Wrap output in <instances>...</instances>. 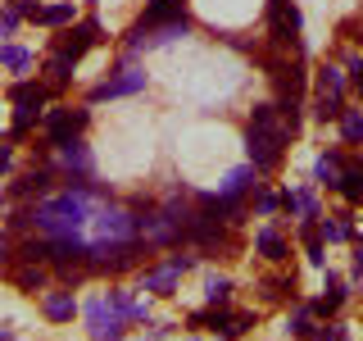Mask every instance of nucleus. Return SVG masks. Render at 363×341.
I'll list each match as a JSON object with an SVG mask.
<instances>
[{"label": "nucleus", "instance_id": "obj_2", "mask_svg": "<svg viewBox=\"0 0 363 341\" xmlns=\"http://www.w3.org/2000/svg\"><path fill=\"white\" fill-rule=\"evenodd\" d=\"M291 128L277 119V105H255L250 114V132H245V151L255 168H272L281 159V146H286Z\"/></svg>", "mask_w": 363, "mask_h": 341}, {"label": "nucleus", "instance_id": "obj_23", "mask_svg": "<svg viewBox=\"0 0 363 341\" xmlns=\"http://www.w3.org/2000/svg\"><path fill=\"white\" fill-rule=\"evenodd\" d=\"M41 282H45L41 264H28V269H18V287H23V291H41Z\"/></svg>", "mask_w": 363, "mask_h": 341}, {"label": "nucleus", "instance_id": "obj_36", "mask_svg": "<svg viewBox=\"0 0 363 341\" xmlns=\"http://www.w3.org/2000/svg\"><path fill=\"white\" fill-rule=\"evenodd\" d=\"M0 341H9V328L5 323H0Z\"/></svg>", "mask_w": 363, "mask_h": 341}, {"label": "nucleus", "instance_id": "obj_8", "mask_svg": "<svg viewBox=\"0 0 363 341\" xmlns=\"http://www.w3.org/2000/svg\"><path fill=\"white\" fill-rule=\"evenodd\" d=\"M41 310H45V318H55V323H64V318H73L77 301H73V291H45Z\"/></svg>", "mask_w": 363, "mask_h": 341}, {"label": "nucleus", "instance_id": "obj_35", "mask_svg": "<svg viewBox=\"0 0 363 341\" xmlns=\"http://www.w3.org/2000/svg\"><path fill=\"white\" fill-rule=\"evenodd\" d=\"M5 250H9V242H5V232H0V259H5Z\"/></svg>", "mask_w": 363, "mask_h": 341}, {"label": "nucleus", "instance_id": "obj_28", "mask_svg": "<svg viewBox=\"0 0 363 341\" xmlns=\"http://www.w3.org/2000/svg\"><path fill=\"white\" fill-rule=\"evenodd\" d=\"M68 77H73V60H68V55H55L50 60V82H68Z\"/></svg>", "mask_w": 363, "mask_h": 341}, {"label": "nucleus", "instance_id": "obj_12", "mask_svg": "<svg viewBox=\"0 0 363 341\" xmlns=\"http://www.w3.org/2000/svg\"><path fill=\"white\" fill-rule=\"evenodd\" d=\"M60 159L68 168H77V173H91V155L82 141H60Z\"/></svg>", "mask_w": 363, "mask_h": 341}, {"label": "nucleus", "instance_id": "obj_27", "mask_svg": "<svg viewBox=\"0 0 363 341\" xmlns=\"http://www.w3.org/2000/svg\"><path fill=\"white\" fill-rule=\"evenodd\" d=\"M45 182H50V173H28L14 187V196H32V191H45Z\"/></svg>", "mask_w": 363, "mask_h": 341}, {"label": "nucleus", "instance_id": "obj_9", "mask_svg": "<svg viewBox=\"0 0 363 341\" xmlns=\"http://www.w3.org/2000/svg\"><path fill=\"white\" fill-rule=\"evenodd\" d=\"M255 173H259L255 164H245V168H232V173L223 178V191H218V196H227V200H241L245 191H250V182H255Z\"/></svg>", "mask_w": 363, "mask_h": 341}, {"label": "nucleus", "instance_id": "obj_16", "mask_svg": "<svg viewBox=\"0 0 363 341\" xmlns=\"http://www.w3.org/2000/svg\"><path fill=\"white\" fill-rule=\"evenodd\" d=\"M340 132H345V141H363V114L345 109V114H340Z\"/></svg>", "mask_w": 363, "mask_h": 341}, {"label": "nucleus", "instance_id": "obj_26", "mask_svg": "<svg viewBox=\"0 0 363 341\" xmlns=\"http://www.w3.org/2000/svg\"><path fill=\"white\" fill-rule=\"evenodd\" d=\"M204 291H209L213 305H227V301H232V282H227V278H209V287H204Z\"/></svg>", "mask_w": 363, "mask_h": 341}, {"label": "nucleus", "instance_id": "obj_10", "mask_svg": "<svg viewBox=\"0 0 363 341\" xmlns=\"http://www.w3.org/2000/svg\"><path fill=\"white\" fill-rule=\"evenodd\" d=\"M96 37H100V28H96V23H82V28H77V32H68V37H64L60 55H68V60L77 64V55H82V50H86V45L96 41Z\"/></svg>", "mask_w": 363, "mask_h": 341}, {"label": "nucleus", "instance_id": "obj_5", "mask_svg": "<svg viewBox=\"0 0 363 341\" xmlns=\"http://www.w3.org/2000/svg\"><path fill=\"white\" fill-rule=\"evenodd\" d=\"M136 232L145 237V242H155V246H168V242H177L182 232H186V227H182L173 214H145V219H136Z\"/></svg>", "mask_w": 363, "mask_h": 341}, {"label": "nucleus", "instance_id": "obj_6", "mask_svg": "<svg viewBox=\"0 0 363 341\" xmlns=\"http://www.w3.org/2000/svg\"><path fill=\"white\" fill-rule=\"evenodd\" d=\"M86 128V109H50L45 114V136H50L55 146L60 141H73V132H82Z\"/></svg>", "mask_w": 363, "mask_h": 341}, {"label": "nucleus", "instance_id": "obj_25", "mask_svg": "<svg viewBox=\"0 0 363 341\" xmlns=\"http://www.w3.org/2000/svg\"><path fill=\"white\" fill-rule=\"evenodd\" d=\"M313 114H318L323 123H327V119H340V114H345V109H340V96H318V109H313Z\"/></svg>", "mask_w": 363, "mask_h": 341}, {"label": "nucleus", "instance_id": "obj_20", "mask_svg": "<svg viewBox=\"0 0 363 341\" xmlns=\"http://www.w3.org/2000/svg\"><path fill=\"white\" fill-rule=\"evenodd\" d=\"M286 210H300L304 219H318V205H313V196H309V191H295V196L286 191Z\"/></svg>", "mask_w": 363, "mask_h": 341}, {"label": "nucleus", "instance_id": "obj_17", "mask_svg": "<svg viewBox=\"0 0 363 341\" xmlns=\"http://www.w3.org/2000/svg\"><path fill=\"white\" fill-rule=\"evenodd\" d=\"M255 242H259V250H264L268 259H281V255H286V246H281V237L272 232V227H264V232H259Z\"/></svg>", "mask_w": 363, "mask_h": 341}, {"label": "nucleus", "instance_id": "obj_4", "mask_svg": "<svg viewBox=\"0 0 363 341\" xmlns=\"http://www.w3.org/2000/svg\"><path fill=\"white\" fill-rule=\"evenodd\" d=\"M186 32H191V18H186V14L159 23V28H132V50H145V45H164V41H173V37H186Z\"/></svg>", "mask_w": 363, "mask_h": 341}, {"label": "nucleus", "instance_id": "obj_24", "mask_svg": "<svg viewBox=\"0 0 363 341\" xmlns=\"http://www.w3.org/2000/svg\"><path fill=\"white\" fill-rule=\"evenodd\" d=\"M37 119H41V105H23V109L14 114V136H23V132H28Z\"/></svg>", "mask_w": 363, "mask_h": 341}, {"label": "nucleus", "instance_id": "obj_3", "mask_svg": "<svg viewBox=\"0 0 363 341\" xmlns=\"http://www.w3.org/2000/svg\"><path fill=\"white\" fill-rule=\"evenodd\" d=\"M86 332H91V341H123V314L109 301H91L86 305Z\"/></svg>", "mask_w": 363, "mask_h": 341}, {"label": "nucleus", "instance_id": "obj_31", "mask_svg": "<svg viewBox=\"0 0 363 341\" xmlns=\"http://www.w3.org/2000/svg\"><path fill=\"white\" fill-rule=\"evenodd\" d=\"M318 232H323L327 242H345V237H350V223H340V219H336V223H323Z\"/></svg>", "mask_w": 363, "mask_h": 341}, {"label": "nucleus", "instance_id": "obj_29", "mask_svg": "<svg viewBox=\"0 0 363 341\" xmlns=\"http://www.w3.org/2000/svg\"><path fill=\"white\" fill-rule=\"evenodd\" d=\"M45 255H50V242H28L23 246V259H28V264H41Z\"/></svg>", "mask_w": 363, "mask_h": 341}, {"label": "nucleus", "instance_id": "obj_11", "mask_svg": "<svg viewBox=\"0 0 363 341\" xmlns=\"http://www.w3.org/2000/svg\"><path fill=\"white\" fill-rule=\"evenodd\" d=\"M177 278H182V269L177 264H168V269H155V273H145V291H159V296H168L177 287Z\"/></svg>", "mask_w": 363, "mask_h": 341}, {"label": "nucleus", "instance_id": "obj_34", "mask_svg": "<svg viewBox=\"0 0 363 341\" xmlns=\"http://www.w3.org/2000/svg\"><path fill=\"white\" fill-rule=\"evenodd\" d=\"M0 168H9V146H0Z\"/></svg>", "mask_w": 363, "mask_h": 341}, {"label": "nucleus", "instance_id": "obj_30", "mask_svg": "<svg viewBox=\"0 0 363 341\" xmlns=\"http://www.w3.org/2000/svg\"><path fill=\"white\" fill-rule=\"evenodd\" d=\"M73 18V5H50V9H41V23H68Z\"/></svg>", "mask_w": 363, "mask_h": 341}, {"label": "nucleus", "instance_id": "obj_13", "mask_svg": "<svg viewBox=\"0 0 363 341\" xmlns=\"http://www.w3.org/2000/svg\"><path fill=\"white\" fill-rule=\"evenodd\" d=\"M340 173H345V168H340V155L336 151L323 155V159H318V168H313V178L323 182V187H340Z\"/></svg>", "mask_w": 363, "mask_h": 341}, {"label": "nucleus", "instance_id": "obj_15", "mask_svg": "<svg viewBox=\"0 0 363 341\" xmlns=\"http://www.w3.org/2000/svg\"><path fill=\"white\" fill-rule=\"evenodd\" d=\"M105 301H109V305H113V310H118L123 318H145V305H136V301H128V296H123V291H109Z\"/></svg>", "mask_w": 363, "mask_h": 341}, {"label": "nucleus", "instance_id": "obj_14", "mask_svg": "<svg viewBox=\"0 0 363 341\" xmlns=\"http://www.w3.org/2000/svg\"><path fill=\"white\" fill-rule=\"evenodd\" d=\"M340 301H345V287H340V278H332V273H327V296L318 301V310H323V314H336Z\"/></svg>", "mask_w": 363, "mask_h": 341}, {"label": "nucleus", "instance_id": "obj_21", "mask_svg": "<svg viewBox=\"0 0 363 341\" xmlns=\"http://www.w3.org/2000/svg\"><path fill=\"white\" fill-rule=\"evenodd\" d=\"M340 191H345L350 200H363V168H350V173H340Z\"/></svg>", "mask_w": 363, "mask_h": 341}, {"label": "nucleus", "instance_id": "obj_33", "mask_svg": "<svg viewBox=\"0 0 363 341\" xmlns=\"http://www.w3.org/2000/svg\"><path fill=\"white\" fill-rule=\"evenodd\" d=\"M354 269H359V273H363V242H359V246H354Z\"/></svg>", "mask_w": 363, "mask_h": 341}, {"label": "nucleus", "instance_id": "obj_1", "mask_svg": "<svg viewBox=\"0 0 363 341\" xmlns=\"http://www.w3.org/2000/svg\"><path fill=\"white\" fill-rule=\"evenodd\" d=\"M86 205H91V187H86V182H73V191H68V196L45 200L32 219H37L45 242H60V237H73L77 227L86 223Z\"/></svg>", "mask_w": 363, "mask_h": 341}, {"label": "nucleus", "instance_id": "obj_18", "mask_svg": "<svg viewBox=\"0 0 363 341\" xmlns=\"http://www.w3.org/2000/svg\"><path fill=\"white\" fill-rule=\"evenodd\" d=\"M14 105H18V109H23V105H45V91L32 87V82H18V87H14Z\"/></svg>", "mask_w": 363, "mask_h": 341}, {"label": "nucleus", "instance_id": "obj_7", "mask_svg": "<svg viewBox=\"0 0 363 341\" xmlns=\"http://www.w3.org/2000/svg\"><path fill=\"white\" fill-rule=\"evenodd\" d=\"M145 87V73H123V77H113V82H100L96 91H91V100H118V96H132V91H141Z\"/></svg>", "mask_w": 363, "mask_h": 341}, {"label": "nucleus", "instance_id": "obj_22", "mask_svg": "<svg viewBox=\"0 0 363 341\" xmlns=\"http://www.w3.org/2000/svg\"><path fill=\"white\" fill-rule=\"evenodd\" d=\"M318 96H340V68H323L318 73Z\"/></svg>", "mask_w": 363, "mask_h": 341}, {"label": "nucleus", "instance_id": "obj_19", "mask_svg": "<svg viewBox=\"0 0 363 341\" xmlns=\"http://www.w3.org/2000/svg\"><path fill=\"white\" fill-rule=\"evenodd\" d=\"M0 64H5V68H18V73H23V68L32 64V55L18 50V45H0Z\"/></svg>", "mask_w": 363, "mask_h": 341}, {"label": "nucleus", "instance_id": "obj_32", "mask_svg": "<svg viewBox=\"0 0 363 341\" xmlns=\"http://www.w3.org/2000/svg\"><path fill=\"white\" fill-rule=\"evenodd\" d=\"M291 332L295 337H309V310H300V314L291 318Z\"/></svg>", "mask_w": 363, "mask_h": 341}]
</instances>
